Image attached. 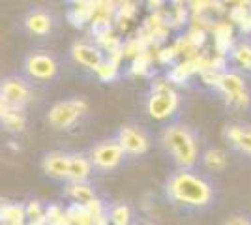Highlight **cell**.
Returning a JSON list of instances; mask_svg holds the SVG:
<instances>
[{"instance_id": "cell-9", "label": "cell", "mask_w": 251, "mask_h": 225, "mask_svg": "<svg viewBox=\"0 0 251 225\" xmlns=\"http://www.w3.org/2000/svg\"><path fill=\"white\" fill-rule=\"evenodd\" d=\"M56 70V62L49 54H30L26 60V72L38 81H47L54 77Z\"/></svg>"}, {"instance_id": "cell-12", "label": "cell", "mask_w": 251, "mask_h": 225, "mask_svg": "<svg viewBox=\"0 0 251 225\" xmlns=\"http://www.w3.org/2000/svg\"><path fill=\"white\" fill-rule=\"evenodd\" d=\"M51 17L45 11H32L26 17V28H28V32L36 34V36H45L51 30Z\"/></svg>"}, {"instance_id": "cell-18", "label": "cell", "mask_w": 251, "mask_h": 225, "mask_svg": "<svg viewBox=\"0 0 251 225\" xmlns=\"http://www.w3.org/2000/svg\"><path fill=\"white\" fill-rule=\"evenodd\" d=\"M111 222L115 225H127L129 224V210L127 206L120 204V206H115L113 212H111Z\"/></svg>"}, {"instance_id": "cell-2", "label": "cell", "mask_w": 251, "mask_h": 225, "mask_svg": "<svg viewBox=\"0 0 251 225\" xmlns=\"http://www.w3.org/2000/svg\"><path fill=\"white\" fill-rule=\"evenodd\" d=\"M163 145L178 165L191 167L197 160V145L191 131L184 126H171L163 133Z\"/></svg>"}, {"instance_id": "cell-5", "label": "cell", "mask_w": 251, "mask_h": 225, "mask_svg": "<svg viewBox=\"0 0 251 225\" xmlns=\"http://www.w3.org/2000/svg\"><path fill=\"white\" fill-rule=\"evenodd\" d=\"M124 149L118 141H103L90 152V161L100 169H115L124 158Z\"/></svg>"}, {"instance_id": "cell-6", "label": "cell", "mask_w": 251, "mask_h": 225, "mask_svg": "<svg viewBox=\"0 0 251 225\" xmlns=\"http://www.w3.org/2000/svg\"><path fill=\"white\" fill-rule=\"evenodd\" d=\"M30 98L28 86L21 79H6L2 85V103L6 109H17L25 105Z\"/></svg>"}, {"instance_id": "cell-19", "label": "cell", "mask_w": 251, "mask_h": 225, "mask_svg": "<svg viewBox=\"0 0 251 225\" xmlns=\"http://www.w3.org/2000/svg\"><path fill=\"white\" fill-rule=\"evenodd\" d=\"M70 193L74 195L75 199H79V201H90V199H92V192H90V188H88V186H84V184H81V182H75L74 186H72Z\"/></svg>"}, {"instance_id": "cell-14", "label": "cell", "mask_w": 251, "mask_h": 225, "mask_svg": "<svg viewBox=\"0 0 251 225\" xmlns=\"http://www.w3.org/2000/svg\"><path fill=\"white\" fill-rule=\"evenodd\" d=\"M227 137L230 139V143L240 149L246 154H251V129L240 128V126H232L227 131Z\"/></svg>"}, {"instance_id": "cell-15", "label": "cell", "mask_w": 251, "mask_h": 225, "mask_svg": "<svg viewBox=\"0 0 251 225\" xmlns=\"http://www.w3.org/2000/svg\"><path fill=\"white\" fill-rule=\"evenodd\" d=\"M204 163H206V167H210V169L220 171V169H223V167L227 165V156H225L223 150L210 149L208 152L204 154Z\"/></svg>"}, {"instance_id": "cell-16", "label": "cell", "mask_w": 251, "mask_h": 225, "mask_svg": "<svg viewBox=\"0 0 251 225\" xmlns=\"http://www.w3.org/2000/svg\"><path fill=\"white\" fill-rule=\"evenodd\" d=\"M4 124H6V128L8 129H21L23 124H25V120H23L21 115H17V111L15 109H6L4 111Z\"/></svg>"}, {"instance_id": "cell-17", "label": "cell", "mask_w": 251, "mask_h": 225, "mask_svg": "<svg viewBox=\"0 0 251 225\" xmlns=\"http://www.w3.org/2000/svg\"><path fill=\"white\" fill-rule=\"evenodd\" d=\"M234 58L246 70H251V45H240L234 49Z\"/></svg>"}, {"instance_id": "cell-11", "label": "cell", "mask_w": 251, "mask_h": 225, "mask_svg": "<svg viewBox=\"0 0 251 225\" xmlns=\"http://www.w3.org/2000/svg\"><path fill=\"white\" fill-rule=\"evenodd\" d=\"M43 169L47 175L56 176V178H68V169H70V156L60 154V152H52L49 156H45L43 160Z\"/></svg>"}, {"instance_id": "cell-10", "label": "cell", "mask_w": 251, "mask_h": 225, "mask_svg": "<svg viewBox=\"0 0 251 225\" xmlns=\"http://www.w3.org/2000/svg\"><path fill=\"white\" fill-rule=\"evenodd\" d=\"M72 54H74L75 62H79L84 68H92V70H98L101 66V53L88 45V43H75L74 49H72Z\"/></svg>"}, {"instance_id": "cell-8", "label": "cell", "mask_w": 251, "mask_h": 225, "mask_svg": "<svg viewBox=\"0 0 251 225\" xmlns=\"http://www.w3.org/2000/svg\"><path fill=\"white\" fill-rule=\"evenodd\" d=\"M218 86L223 90V94L229 98L230 103L234 105H246L248 103V94H246V86L240 75L236 74H223L218 79Z\"/></svg>"}, {"instance_id": "cell-4", "label": "cell", "mask_w": 251, "mask_h": 225, "mask_svg": "<svg viewBox=\"0 0 251 225\" xmlns=\"http://www.w3.org/2000/svg\"><path fill=\"white\" fill-rule=\"evenodd\" d=\"M178 107V96L176 92L169 86H157L152 92V96L148 100V113L150 117L156 120H163V118L171 117Z\"/></svg>"}, {"instance_id": "cell-1", "label": "cell", "mask_w": 251, "mask_h": 225, "mask_svg": "<svg viewBox=\"0 0 251 225\" xmlns=\"http://www.w3.org/2000/svg\"><path fill=\"white\" fill-rule=\"evenodd\" d=\"M169 193L178 203L189 204V206H204L212 199V190L206 180L191 173H176L169 180Z\"/></svg>"}, {"instance_id": "cell-13", "label": "cell", "mask_w": 251, "mask_h": 225, "mask_svg": "<svg viewBox=\"0 0 251 225\" xmlns=\"http://www.w3.org/2000/svg\"><path fill=\"white\" fill-rule=\"evenodd\" d=\"M92 161H88L83 156H70V169H68V180L74 182H83L90 175Z\"/></svg>"}, {"instance_id": "cell-7", "label": "cell", "mask_w": 251, "mask_h": 225, "mask_svg": "<svg viewBox=\"0 0 251 225\" xmlns=\"http://www.w3.org/2000/svg\"><path fill=\"white\" fill-rule=\"evenodd\" d=\"M118 143L120 147L124 149L126 154H131V156H139V154H145L148 149V139L147 135L135 126H126L120 129L118 133Z\"/></svg>"}, {"instance_id": "cell-3", "label": "cell", "mask_w": 251, "mask_h": 225, "mask_svg": "<svg viewBox=\"0 0 251 225\" xmlns=\"http://www.w3.org/2000/svg\"><path fill=\"white\" fill-rule=\"evenodd\" d=\"M86 113V101L84 100H66L56 103L54 107L49 111L47 120L52 128L56 129H68L72 128L79 118Z\"/></svg>"}, {"instance_id": "cell-20", "label": "cell", "mask_w": 251, "mask_h": 225, "mask_svg": "<svg viewBox=\"0 0 251 225\" xmlns=\"http://www.w3.org/2000/svg\"><path fill=\"white\" fill-rule=\"evenodd\" d=\"M225 225H251V222L248 218H244V216H234V218H230Z\"/></svg>"}]
</instances>
